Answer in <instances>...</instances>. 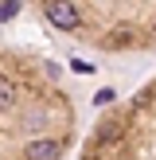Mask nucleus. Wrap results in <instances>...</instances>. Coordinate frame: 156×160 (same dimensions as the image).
<instances>
[{
	"mask_svg": "<svg viewBox=\"0 0 156 160\" xmlns=\"http://www.w3.org/2000/svg\"><path fill=\"white\" fill-rule=\"evenodd\" d=\"M12 106H16V82L0 78V109H12Z\"/></svg>",
	"mask_w": 156,
	"mask_h": 160,
	"instance_id": "3",
	"label": "nucleus"
},
{
	"mask_svg": "<svg viewBox=\"0 0 156 160\" xmlns=\"http://www.w3.org/2000/svg\"><path fill=\"white\" fill-rule=\"evenodd\" d=\"M117 94L113 90H98V98H94V106H109V102H113Z\"/></svg>",
	"mask_w": 156,
	"mask_h": 160,
	"instance_id": "6",
	"label": "nucleus"
},
{
	"mask_svg": "<svg viewBox=\"0 0 156 160\" xmlns=\"http://www.w3.org/2000/svg\"><path fill=\"white\" fill-rule=\"evenodd\" d=\"M23 125H27V129H43L47 117H43V113H27V121H23Z\"/></svg>",
	"mask_w": 156,
	"mask_h": 160,
	"instance_id": "5",
	"label": "nucleus"
},
{
	"mask_svg": "<svg viewBox=\"0 0 156 160\" xmlns=\"http://www.w3.org/2000/svg\"><path fill=\"white\" fill-rule=\"evenodd\" d=\"M16 12H20V0H4V4H0V23H4V20H12Z\"/></svg>",
	"mask_w": 156,
	"mask_h": 160,
	"instance_id": "4",
	"label": "nucleus"
},
{
	"mask_svg": "<svg viewBox=\"0 0 156 160\" xmlns=\"http://www.w3.org/2000/svg\"><path fill=\"white\" fill-rule=\"evenodd\" d=\"M43 16H47V23L59 28V31H74L78 28V8L70 4V0H47V4H43Z\"/></svg>",
	"mask_w": 156,
	"mask_h": 160,
	"instance_id": "1",
	"label": "nucleus"
},
{
	"mask_svg": "<svg viewBox=\"0 0 156 160\" xmlns=\"http://www.w3.org/2000/svg\"><path fill=\"white\" fill-rule=\"evenodd\" d=\"M59 152H62V145L47 137V141H31L23 156H27V160H59Z\"/></svg>",
	"mask_w": 156,
	"mask_h": 160,
	"instance_id": "2",
	"label": "nucleus"
}]
</instances>
